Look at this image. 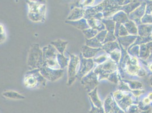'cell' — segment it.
Returning <instances> with one entry per match:
<instances>
[{
	"label": "cell",
	"mask_w": 152,
	"mask_h": 113,
	"mask_svg": "<svg viewBox=\"0 0 152 113\" xmlns=\"http://www.w3.org/2000/svg\"><path fill=\"white\" fill-rule=\"evenodd\" d=\"M43 66L52 69H60L57 62V55L59 53L51 44L45 46L43 49Z\"/></svg>",
	"instance_id": "cell-4"
},
{
	"label": "cell",
	"mask_w": 152,
	"mask_h": 113,
	"mask_svg": "<svg viewBox=\"0 0 152 113\" xmlns=\"http://www.w3.org/2000/svg\"><path fill=\"white\" fill-rule=\"evenodd\" d=\"M106 59V56H99V58H98V59H96V62H104V61H105Z\"/></svg>",
	"instance_id": "cell-24"
},
{
	"label": "cell",
	"mask_w": 152,
	"mask_h": 113,
	"mask_svg": "<svg viewBox=\"0 0 152 113\" xmlns=\"http://www.w3.org/2000/svg\"><path fill=\"white\" fill-rule=\"evenodd\" d=\"M2 95L7 99H13V100H22L25 99V97L19 93L13 91H7L3 92Z\"/></svg>",
	"instance_id": "cell-16"
},
{
	"label": "cell",
	"mask_w": 152,
	"mask_h": 113,
	"mask_svg": "<svg viewBox=\"0 0 152 113\" xmlns=\"http://www.w3.org/2000/svg\"><path fill=\"white\" fill-rule=\"evenodd\" d=\"M150 82H151V85H152V76L151 77V80H150Z\"/></svg>",
	"instance_id": "cell-27"
},
{
	"label": "cell",
	"mask_w": 152,
	"mask_h": 113,
	"mask_svg": "<svg viewBox=\"0 0 152 113\" xmlns=\"http://www.w3.org/2000/svg\"><path fill=\"white\" fill-rule=\"evenodd\" d=\"M89 96L91 101V103L96 107L103 108V105L101 101L99 100L97 94V88H95L91 92H89Z\"/></svg>",
	"instance_id": "cell-15"
},
{
	"label": "cell",
	"mask_w": 152,
	"mask_h": 113,
	"mask_svg": "<svg viewBox=\"0 0 152 113\" xmlns=\"http://www.w3.org/2000/svg\"><path fill=\"white\" fill-rule=\"evenodd\" d=\"M24 84L30 89H42L45 87L47 80L42 75L39 69L32 70L26 72Z\"/></svg>",
	"instance_id": "cell-2"
},
{
	"label": "cell",
	"mask_w": 152,
	"mask_h": 113,
	"mask_svg": "<svg viewBox=\"0 0 152 113\" xmlns=\"http://www.w3.org/2000/svg\"><path fill=\"white\" fill-rule=\"evenodd\" d=\"M94 62L92 59H86L83 56L80 57L79 69L77 74V78L81 79L83 77L88 74L90 70L93 69Z\"/></svg>",
	"instance_id": "cell-7"
},
{
	"label": "cell",
	"mask_w": 152,
	"mask_h": 113,
	"mask_svg": "<svg viewBox=\"0 0 152 113\" xmlns=\"http://www.w3.org/2000/svg\"><path fill=\"white\" fill-rule=\"evenodd\" d=\"M148 97L149 99V100H151V101L152 102V92H151L149 94H148Z\"/></svg>",
	"instance_id": "cell-25"
},
{
	"label": "cell",
	"mask_w": 152,
	"mask_h": 113,
	"mask_svg": "<svg viewBox=\"0 0 152 113\" xmlns=\"http://www.w3.org/2000/svg\"><path fill=\"white\" fill-rule=\"evenodd\" d=\"M80 57L75 54H70L69 62L68 65L67 85L73 84L77 79V74L79 69Z\"/></svg>",
	"instance_id": "cell-5"
},
{
	"label": "cell",
	"mask_w": 152,
	"mask_h": 113,
	"mask_svg": "<svg viewBox=\"0 0 152 113\" xmlns=\"http://www.w3.org/2000/svg\"><path fill=\"white\" fill-rule=\"evenodd\" d=\"M68 44V41L62 40L61 39H57L56 40L52 41L51 43V45H52L61 54H64V53L66 49V45Z\"/></svg>",
	"instance_id": "cell-13"
},
{
	"label": "cell",
	"mask_w": 152,
	"mask_h": 113,
	"mask_svg": "<svg viewBox=\"0 0 152 113\" xmlns=\"http://www.w3.org/2000/svg\"><path fill=\"white\" fill-rule=\"evenodd\" d=\"M100 50L101 49H94L90 48L87 45H84L81 48L82 56L85 58L90 59V58L95 56V54Z\"/></svg>",
	"instance_id": "cell-12"
},
{
	"label": "cell",
	"mask_w": 152,
	"mask_h": 113,
	"mask_svg": "<svg viewBox=\"0 0 152 113\" xmlns=\"http://www.w3.org/2000/svg\"><path fill=\"white\" fill-rule=\"evenodd\" d=\"M69 62V59L64 56V54L60 53L57 55V62L60 67V69L64 70L66 66H68Z\"/></svg>",
	"instance_id": "cell-18"
},
{
	"label": "cell",
	"mask_w": 152,
	"mask_h": 113,
	"mask_svg": "<svg viewBox=\"0 0 152 113\" xmlns=\"http://www.w3.org/2000/svg\"><path fill=\"white\" fill-rule=\"evenodd\" d=\"M65 23L83 31L86 30V29H88L89 27V25H88L87 22L85 19H81L76 21L66 20Z\"/></svg>",
	"instance_id": "cell-14"
},
{
	"label": "cell",
	"mask_w": 152,
	"mask_h": 113,
	"mask_svg": "<svg viewBox=\"0 0 152 113\" xmlns=\"http://www.w3.org/2000/svg\"><path fill=\"white\" fill-rule=\"evenodd\" d=\"M151 102V101L149 100V99L148 97L144 98V100H143V101H142L143 105H148L149 104H150Z\"/></svg>",
	"instance_id": "cell-23"
},
{
	"label": "cell",
	"mask_w": 152,
	"mask_h": 113,
	"mask_svg": "<svg viewBox=\"0 0 152 113\" xmlns=\"http://www.w3.org/2000/svg\"><path fill=\"white\" fill-rule=\"evenodd\" d=\"M92 107L89 113H104L103 108H98L95 107L92 103Z\"/></svg>",
	"instance_id": "cell-20"
},
{
	"label": "cell",
	"mask_w": 152,
	"mask_h": 113,
	"mask_svg": "<svg viewBox=\"0 0 152 113\" xmlns=\"http://www.w3.org/2000/svg\"><path fill=\"white\" fill-rule=\"evenodd\" d=\"M85 15V11L79 7L74 8L70 13L66 20L76 21L82 19Z\"/></svg>",
	"instance_id": "cell-11"
},
{
	"label": "cell",
	"mask_w": 152,
	"mask_h": 113,
	"mask_svg": "<svg viewBox=\"0 0 152 113\" xmlns=\"http://www.w3.org/2000/svg\"><path fill=\"white\" fill-rule=\"evenodd\" d=\"M81 84L88 92H90L94 89L98 84L97 75L94 72H89L81 79Z\"/></svg>",
	"instance_id": "cell-9"
},
{
	"label": "cell",
	"mask_w": 152,
	"mask_h": 113,
	"mask_svg": "<svg viewBox=\"0 0 152 113\" xmlns=\"http://www.w3.org/2000/svg\"><path fill=\"white\" fill-rule=\"evenodd\" d=\"M40 72L47 80L50 82L57 81L64 75V70L63 69H52L43 66L40 69Z\"/></svg>",
	"instance_id": "cell-6"
},
{
	"label": "cell",
	"mask_w": 152,
	"mask_h": 113,
	"mask_svg": "<svg viewBox=\"0 0 152 113\" xmlns=\"http://www.w3.org/2000/svg\"><path fill=\"white\" fill-rule=\"evenodd\" d=\"M137 63L138 62L136 58H133V59L131 61L130 63L127 66V69L130 74H135L137 73L139 69V67L138 66Z\"/></svg>",
	"instance_id": "cell-17"
},
{
	"label": "cell",
	"mask_w": 152,
	"mask_h": 113,
	"mask_svg": "<svg viewBox=\"0 0 152 113\" xmlns=\"http://www.w3.org/2000/svg\"><path fill=\"white\" fill-rule=\"evenodd\" d=\"M27 64L29 70L40 69L43 66V51L38 44H32L28 54Z\"/></svg>",
	"instance_id": "cell-1"
},
{
	"label": "cell",
	"mask_w": 152,
	"mask_h": 113,
	"mask_svg": "<svg viewBox=\"0 0 152 113\" xmlns=\"http://www.w3.org/2000/svg\"><path fill=\"white\" fill-rule=\"evenodd\" d=\"M117 68L115 62L110 60L103 64L99 65L95 70V74H99L102 76V79L106 78L108 76L111 75V73L114 72Z\"/></svg>",
	"instance_id": "cell-8"
},
{
	"label": "cell",
	"mask_w": 152,
	"mask_h": 113,
	"mask_svg": "<svg viewBox=\"0 0 152 113\" xmlns=\"http://www.w3.org/2000/svg\"><path fill=\"white\" fill-rule=\"evenodd\" d=\"M83 33H84V35L85 38H87V40H90L94 36H95V34H94V33H96V31H94V30H93V29H88L83 31Z\"/></svg>",
	"instance_id": "cell-19"
},
{
	"label": "cell",
	"mask_w": 152,
	"mask_h": 113,
	"mask_svg": "<svg viewBox=\"0 0 152 113\" xmlns=\"http://www.w3.org/2000/svg\"><path fill=\"white\" fill-rule=\"evenodd\" d=\"M149 68L150 70H151V71H152V63L151 64H150V66H149Z\"/></svg>",
	"instance_id": "cell-26"
},
{
	"label": "cell",
	"mask_w": 152,
	"mask_h": 113,
	"mask_svg": "<svg viewBox=\"0 0 152 113\" xmlns=\"http://www.w3.org/2000/svg\"><path fill=\"white\" fill-rule=\"evenodd\" d=\"M4 39H5V36L4 33V28L2 26L0 25V43L4 41Z\"/></svg>",
	"instance_id": "cell-22"
},
{
	"label": "cell",
	"mask_w": 152,
	"mask_h": 113,
	"mask_svg": "<svg viewBox=\"0 0 152 113\" xmlns=\"http://www.w3.org/2000/svg\"><path fill=\"white\" fill-rule=\"evenodd\" d=\"M104 113H126L118 106L111 97H108L104 102Z\"/></svg>",
	"instance_id": "cell-10"
},
{
	"label": "cell",
	"mask_w": 152,
	"mask_h": 113,
	"mask_svg": "<svg viewBox=\"0 0 152 113\" xmlns=\"http://www.w3.org/2000/svg\"><path fill=\"white\" fill-rule=\"evenodd\" d=\"M28 18L32 22H40L45 21L46 6L44 3L37 1H28Z\"/></svg>",
	"instance_id": "cell-3"
},
{
	"label": "cell",
	"mask_w": 152,
	"mask_h": 113,
	"mask_svg": "<svg viewBox=\"0 0 152 113\" xmlns=\"http://www.w3.org/2000/svg\"><path fill=\"white\" fill-rule=\"evenodd\" d=\"M139 108L137 106H129V108L127 109V113H140L139 112Z\"/></svg>",
	"instance_id": "cell-21"
}]
</instances>
